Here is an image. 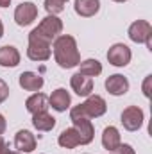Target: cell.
I'll return each mask as SVG.
<instances>
[{"label":"cell","instance_id":"6da1fadb","mask_svg":"<svg viewBox=\"0 0 152 154\" xmlns=\"http://www.w3.org/2000/svg\"><path fill=\"white\" fill-rule=\"evenodd\" d=\"M54 57L56 63L61 68H74L79 66L81 63V56L77 50V41L70 34H61L54 39Z\"/></svg>","mask_w":152,"mask_h":154},{"label":"cell","instance_id":"7a4b0ae2","mask_svg":"<svg viewBox=\"0 0 152 154\" xmlns=\"http://www.w3.org/2000/svg\"><path fill=\"white\" fill-rule=\"evenodd\" d=\"M70 120L74 122V127L77 129L79 136H81V145H88L93 142V136H95V129H93V124L90 120V116L86 115L79 106H74L70 109Z\"/></svg>","mask_w":152,"mask_h":154},{"label":"cell","instance_id":"3957f363","mask_svg":"<svg viewBox=\"0 0 152 154\" xmlns=\"http://www.w3.org/2000/svg\"><path fill=\"white\" fill-rule=\"evenodd\" d=\"M61 31H63V22L56 14H48L47 18H43L39 22V25L32 31V34H36L38 38L52 43L54 39L61 34Z\"/></svg>","mask_w":152,"mask_h":154},{"label":"cell","instance_id":"277c9868","mask_svg":"<svg viewBox=\"0 0 152 154\" xmlns=\"http://www.w3.org/2000/svg\"><path fill=\"white\" fill-rule=\"evenodd\" d=\"M50 43L45 39L38 38L36 34H29V47H27V56L32 61H47L50 57Z\"/></svg>","mask_w":152,"mask_h":154},{"label":"cell","instance_id":"5b68a950","mask_svg":"<svg viewBox=\"0 0 152 154\" xmlns=\"http://www.w3.org/2000/svg\"><path fill=\"white\" fill-rule=\"evenodd\" d=\"M131 57H132V52L123 43H114L108 50V61L113 66H127L131 63Z\"/></svg>","mask_w":152,"mask_h":154},{"label":"cell","instance_id":"8992f818","mask_svg":"<svg viewBox=\"0 0 152 154\" xmlns=\"http://www.w3.org/2000/svg\"><path fill=\"white\" fill-rule=\"evenodd\" d=\"M36 18H38V7L32 2H23V4L16 5V9H14V22L20 27L31 25Z\"/></svg>","mask_w":152,"mask_h":154},{"label":"cell","instance_id":"52a82bcc","mask_svg":"<svg viewBox=\"0 0 152 154\" xmlns=\"http://www.w3.org/2000/svg\"><path fill=\"white\" fill-rule=\"evenodd\" d=\"M122 124L127 131H138L143 125V109L138 106H129L122 111Z\"/></svg>","mask_w":152,"mask_h":154},{"label":"cell","instance_id":"ba28073f","mask_svg":"<svg viewBox=\"0 0 152 154\" xmlns=\"http://www.w3.org/2000/svg\"><path fill=\"white\" fill-rule=\"evenodd\" d=\"M81 108L90 118H99L108 111V104L100 95H88V99L81 104Z\"/></svg>","mask_w":152,"mask_h":154},{"label":"cell","instance_id":"9c48e42d","mask_svg":"<svg viewBox=\"0 0 152 154\" xmlns=\"http://www.w3.org/2000/svg\"><path fill=\"white\" fill-rule=\"evenodd\" d=\"M129 38L134 43H145L149 38H152V27L145 20H136L129 27Z\"/></svg>","mask_w":152,"mask_h":154},{"label":"cell","instance_id":"30bf717a","mask_svg":"<svg viewBox=\"0 0 152 154\" xmlns=\"http://www.w3.org/2000/svg\"><path fill=\"white\" fill-rule=\"evenodd\" d=\"M70 86H72V90L75 91L77 95L88 97V95H91V91H93V79L77 72V74H74L72 79H70Z\"/></svg>","mask_w":152,"mask_h":154},{"label":"cell","instance_id":"8fae6325","mask_svg":"<svg viewBox=\"0 0 152 154\" xmlns=\"http://www.w3.org/2000/svg\"><path fill=\"white\" fill-rule=\"evenodd\" d=\"M106 90L114 95V97H120V95H125L129 91V81L127 77H123L122 74H114L109 75L106 79Z\"/></svg>","mask_w":152,"mask_h":154},{"label":"cell","instance_id":"7c38bea8","mask_svg":"<svg viewBox=\"0 0 152 154\" xmlns=\"http://www.w3.org/2000/svg\"><path fill=\"white\" fill-rule=\"evenodd\" d=\"M70 93L65 90V88H57L52 91V95L48 97V106H52L56 111H66L70 108Z\"/></svg>","mask_w":152,"mask_h":154},{"label":"cell","instance_id":"4fadbf2b","mask_svg":"<svg viewBox=\"0 0 152 154\" xmlns=\"http://www.w3.org/2000/svg\"><path fill=\"white\" fill-rule=\"evenodd\" d=\"M14 147L20 151V152H32L36 149V138L31 131L27 129H22L16 133L14 136Z\"/></svg>","mask_w":152,"mask_h":154},{"label":"cell","instance_id":"5bb4252c","mask_svg":"<svg viewBox=\"0 0 152 154\" xmlns=\"http://www.w3.org/2000/svg\"><path fill=\"white\" fill-rule=\"evenodd\" d=\"M18 82L27 91H39L43 88V84H45L43 77L38 75V74H34V72H23V74H20Z\"/></svg>","mask_w":152,"mask_h":154},{"label":"cell","instance_id":"9a60e30c","mask_svg":"<svg viewBox=\"0 0 152 154\" xmlns=\"http://www.w3.org/2000/svg\"><path fill=\"white\" fill-rule=\"evenodd\" d=\"M20 63V52L13 45H5L0 48V66L5 68H14Z\"/></svg>","mask_w":152,"mask_h":154},{"label":"cell","instance_id":"2e32d148","mask_svg":"<svg viewBox=\"0 0 152 154\" xmlns=\"http://www.w3.org/2000/svg\"><path fill=\"white\" fill-rule=\"evenodd\" d=\"M25 108H27V111L29 113H41V111H47V108H48V97L45 95V93H32L27 100H25Z\"/></svg>","mask_w":152,"mask_h":154},{"label":"cell","instance_id":"e0dca14e","mask_svg":"<svg viewBox=\"0 0 152 154\" xmlns=\"http://www.w3.org/2000/svg\"><path fill=\"white\" fill-rule=\"evenodd\" d=\"M74 9L79 16H84V18L95 16L100 9V0H75Z\"/></svg>","mask_w":152,"mask_h":154},{"label":"cell","instance_id":"ac0fdd59","mask_svg":"<svg viewBox=\"0 0 152 154\" xmlns=\"http://www.w3.org/2000/svg\"><path fill=\"white\" fill-rule=\"evenodd\" d=\"M57 143H59L61 147H65V149H75L77 145H81V136H79L77 129L75 127H66V129L59 134Z\"/></svg>","mask_w":152,"mask_h":154},{"label":"cell","instance_id":"d6986e66","mask_svg":"<svg viewBox=\"0 0 152 154\" xmlns=\"http://www.w3.org/2000/svg\"><path fill=\"white\" fill-rule=\"evenodd\" d=\"M120 143H122V142H120V133H118V129L113 127V125L106 127L104 133H102V145H104V149H108V151L111 152V151L116 149Z\"/></svg>","mask_w":152,"mask_h":154},{"label":"cell","instance_id":"ffe728a7","mask_svg":"<svg viewBox=\"0 0 152 154\" xmlns=\"http://www.w3.org/2000/svg\"><path fill=\"white\" fill-rule=\"evenodd\" d=\"M32 125H34L38 131H52L54 125H56V118L52 115H48L47 111L34 113V115H32Z\"/></svg>","mask_w":152,"mask_h":154},{"label":"cell","instance_id":"44dd1931","mask_svg":"<svg viewBox=\"0 0 152 154\" xmlns=\"http://www.w3.org/2000/svg\"><path fill=\"white\" fill-rule=\"evenodd\" d=\"M79 74L93 79V77H97V75L102 74V65H100V61H97V59H84V61L79 63Z\"/></svg>","mask_w":152,"mask_h":154},{"label":"cell","instance_id":"7402d4cb","mask_svg":"<svg viewBox=\"0 0 152 154\" xmlns=\"http://www.w3.org/2000/svg\"><path fill=\"white\" fill-rule=\"evenodd\" d=\"M68 0H45V9L48 14H57L65 9Z\"/></svg>","mask_w":152,"mask_h":154},{"label":"cell","instance_id":"603a6c76","mask_svg":"<svg viewBox=\"0 0 152 154\" xmlns=\"http://www.w3.org/2000/svg\"><path fill=\"white\" fill-rule=\"evenodd\" d=\"M111 154H136V152H134V149L129 143H120L116 149L111 151Z\"/></svg>","mask_w":152,"mask_h":154},{"label":"cell","instance_id":"cb8c5ba5","mask_svg":"<svg viewBox=\"0 0 152 154\" xmlns=\"http://www.w3.org/2000/svg\"><path fill=\"white\" fill-rule=\"evenodd\" d=\"M7 97H9V86H7V82H5V81H2V79H0V104H2Z\"/></svg>","mask_w":152,"mask_h":154},{"label":"cell","instance_id":"d4e9b609","mask_svg":"<svg viewBox=\"0 0 152 154\" xmlns=\"http://www.w3.org/2000/svg\"><path fill=\"white\" fill-rule=\"evenodd\" d=\"M150 81H152V75H147L145 81H143V95L145 97H150Z\"/></svg>","mask_w":152,"mask_h":154},{"label":"cell","instance_id":"484cf974","mask_svg":"<svg viewBox=\"0 0 152 154\" xmlns=\"http://www.w3.org/2000/svg\"><path fill=\"white\" fill-rule=\"evenodd\" d=\"M0 154H9V147H7V143L2 136H0Z\"/></svg>","mask_w":152,"mask_h":154},{"label":"cell","instance_id":"4316f807","mask_svg":"<svg viewBox=\"0 0 152 154\" xmlns=\"http://www.w3.org/2000/svg\"><path fill=\"white\" fill-rule=\"evenodd\" d=\"M5 125H7L5 124V118H4V115H0V134L5 131Z\"/></svg>","mask_w":152,"mask_h":154},{"label":"cell","instance_id":"83f0119b","mask_svg":"<svg viewBox=\"0 0 152 154\" xmlns=\"http://www.w3.org/2000/svg\"><path fill=\"white\" fill-rule=\"evenodd\" d=\"M11 4V0H0V7H7Z\"/></svg>","mask_w":152,"mask_h":154},{"label":"cell","instance_id":"f1b7e54d","mask_svg":"<svg viewBox=\"0 0 152 154\" xmlns=\"http://www.w3.org/2000/svg\"><path fill=\"white\" fill-rule=\"evenodd\" d=\"M4 36V25H2V20H0V38Z\"/></svg>","mask_w":152,"mask_h":154},{"label":"cell","instance_id":"f546056e","mask_svg":"<svg viewBox=\"0 0 152 154\" xmlns=\"http://www.w3.org/2000/svg\"><path fill=\"white\" fill-rule=\"evenodd\" d=\"M114 2H127V0H114Z\"/></svg>","mask_w":152,"mask_h":154},{"label":"cell","instance_id":"4dcf8cb0","mask_svg":"<svg viewBox=\"0 0 152 154\" xmlns=\"http://www.w3.org/2000/svg\"><path fill=\"white\" fill-rule=\"evenodd\" d=\"M9 154H20V152H9Z\"/></svg>","mask_w":152,"mask_h":154}]
</instances>
